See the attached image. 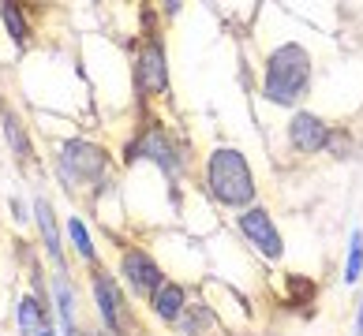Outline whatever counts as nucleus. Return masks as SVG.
Masks as SVG:
<instances>
[{
	"instance_id": "obj_10",
	"label": "nucleus",
	"mask_w": 363,
	"mask_h": 336,
	"mask_svg": "<svg viewBox=\"0 0 363 336\" xmlns=\"http://www.w3.org/2000/svg\"><path fill=\"white\" fill-rule=\"evenodd\" d=\"M146 303H150L154 318L165 321V325H177V321L184 318V311L191 306V299H187V288H184V284H172V280H165V284H161Z\"/></svg>"
},
{
	"instance_id": "obj_16",
	"label": "nucleus",
	"mask_w": 363,
	"mask_h": 336,
	"mask_svg": "<svg viewBox=\"0 0 363 336\" xmlns=\"http://www.w3.org/2000/svg\"><path fill=\"white\" fill-rule=\"evenodd\" d=\"M4 134H8L16 157H30V139H26V131H23V124L16 120V112H4Z\"/></svg>"
},
{
	"instance_id": "obj_3",
	"label": "nucleus",
	"mask_w": 363,
	"mask_h": 336,
	"mask_svg": "<svg viewBox=\"0 0 363 336\" xmlns=\"http://www.w3.org/2000/svg\"><path fill=\"white\" fill-rule=\"evenodd\" d=\"M109 168V157L98 142H83V139H72L57 150V172H60V183L68 187H90L105 176Z\"/></svg>"
},
{
	"instance_id": "obj_18",
	"label": "nucleus",
	"mask_w": 363,
	"mask_h": 336,
	"mask_svg": "<svg viewBox=\"0 0 363 336\" xmlns=\"http://www.w3.org/2000/svg\"><path fill=\"white\" fill-rule=\"evenodd\" d=\"M19 336H57V329H52V321H49V325L34 329V332H19Z\"/></svg>"
},
{
	"instance_id": "obj_7",
	"label": "nucleus",
	"mask_w": 363,
	"mask_h": 336,
	"mask_svg": "<svg viewBox=\"0 0 363 336\" xmlns=\"http://www.w3.org/2000/svg\"><path fill=\"white\" fill-rule=\"evenodd\" d=\"M135 86L143 98H165L169 93V64L157 37H146L135 52Z\"/></svg>"
},
{
	"instance_id": "obj_14",
	"label": "nucleus",
	"mask_w": 363,
	"mask_h": 336,
	"mask_svg": "<svg viewBox=\"0 0 363 336\" xmlns=\"http://www.w3.org/2000/svg\"><path fill=\"white\" fill-rule=\"evenodd\" d=\"M0 23H4L8 37L16 45H26V37H30V23H26V11L19 4H0Z\"/></svg>"
},
{
	"instance_id": "obj_1",
	"label": "nucleus",
	"mask_w": 363,
	"mask_h": 336,
	"mask_svg": "<svg viewBox=\"0 0 363 336\" xmlns=\"http://www.w3.org/2000/svg\"><path fill=\"white\" fill-rule=\"evenodd\" d=\"M203 180H206V191L218 206L240 209V213L255 206L259 183H255L251 161L244 157V150H236V146H213L206 165H203Z\"/></svg>"
},
{
	"instance_id": "obj_17",
	"label": "nucleus",
	"mask_w": 363,
	"mask_h": 336,
	"mask_svg": "<svg viewBox=\"0 0 363 336\" xmlns=\"http://www.w3.org/2000/svg\"><path fill=\"white\" fill-rule=\"evenodd\" d=\"M359 273H363V232L356 228L352 239H348V269H345V280H348V284H356Z\"/></svg>"
},
{
	"instance_id": "obj_8",
	"label": "nucleus",
	"mask_w": 363,
	"mask_h": 336,
	"mask_svg": "<svg viewBox=\"0 0 363 336\" xmlns=\"http://www.w3.org/2000/svg\"><path fill=\"white\" fill-rule=\"evenodd\" d=\"M120 277H124L128 288L135 295H143V299H150V295L165 284L161 265L154 262V254L143 250V247H124L120 250Z\"/></svg>"
},
{
	"instance_id": "obj_9",
	"label": "nucleus",
	"mask_w": 363,
	"mask_h": 336,
	"mask_svg": "<svg viewBox=\"0 0 363 336\" xmlns=\"http://www.w3.org/2000/svg\"><path fill=\"white\" fill-rule=\"evenodd\" d=\"M330 134H333V127H330L318 112L296 109L292 120H289V146H292L296 153H303V157L326 150V146H330Z\"/></svg>"
},
{
	"instance_id": "obj_6",
	"label": "nucleus",
	"mask_w": 363,
	"mask_h": 336,
	"mask_svg": "<svg viewBox=\"0 0 363 336\" xmlns=\"http://www.w3.org/2000/svg\"><path fill=\"white\" fill-rule=\"evenodd\" d=\"M90 284H94V306H98L101 325L113 336H128V311H124V295H120L116 280L105 269H90Z\"/></svg>"
},
{
	"instance_id": "obj_19",
	"label": "nucleus",
	"mask_w": 363,
	"mask_h": 336,
	"mask_svg": "<svg viewBox=\"0 0 363 336\" xmlns=\"http://www.w3.org/2000/svg\"><path fill=\"white\" fill-rule=\"evenodd\" d=\"M356 336H363V303H359V311H356Z\"/></svg>"
},
{
	"instance_id": "obj_13",
	"label": "nucleus",
	"mask_w": 363,
	"mask_h": 336,
	"mask_svg": "<svg viewBox=\"0 0 363 336\" xmlns=\"http://www.w3.org/2000/svg\"><path fill=\"white\" fill-rule=\"evenodd\" d=\"M52 299H57V314L64 321V336H75V288H72V280L57 273L52 277Z\"/></svg>"
},
{
	"instance_id": "obj_4",
	"label": "nucleus",
	"mask_w": 363,
	"mask_h": 336,
	"mask_svg": "<svg viewBox=\"0 0 363 336\" xmlns=\"http://www.w3.org/2000/svg\"><path fill=\"white\" fill-rule=\"evenodd\" d=\"M128 157H146V161H154V165L165 172V176H180V172L187 168V153L177 146V139L165 131V127H150V131H143L135 142L128 146Z\"/></svg>"
},
{
	"instance_id": "obj_15",
	"label": "nucleus",
	"mask_w": 363,
	"mask_h": 336,
	"mask_svg": "<svg viewBox=\"0 0 363 336\" xmlns=\"http://www.w3.org/2000/svg\"><path fill=\"white\" fill-rule=\"evenodd\" d=\"M68 236H72V247L79 250V258H83L86 265H98V247H94V239H90V232H86V224L79 221V217L68 221Z\"/></svg>"
},
{
	"instance_id": "obj_11",
	"label": "nucleus",
	"mask_w": 363,
	"mask_h": 336,
	"mask_svg": "<svg viewBox=\"0 0 363 336\" xmlns=\"http://www.w3.org/2000/svg\"><path fill=\"white\" fill-rule=\"evenodd\" d=\"M34 217H38V228H42V239H45V250L52 265L64 273V247H60V232H57V213L45 198H34Z\"/></svg>"
},
{
	"instance_id": "obj_2",
	"label": "nucleus",
	"mask_w": 363,
	"mask_h": 336,
	"mask_svg": "<svg viewBox=\"0 0 363 336\" xmlns=\"http://www.w3.org/2000/svg\"><path fill=\"white\" fill-rule=\"evenodd\" d=\"M311 90V52L300 42H285L266 57L262 71V98L281 109H296Z\"/></svg>"
},
{
	"instance_id": "obj_20",
	"label": "nucleus",
	"mask_w": 363,
	"mask_h": 336,
	"mask_svg": "<svg viewBox=\"0 0 363 336\" xmlns=\"http://www.w3.org/2000/svg\"><path fill=\"white\" fill-rule=\"evenodd\" d=\"M75 336H98V332H94V329H90V332H75Z\"/></svg>"
},
{
	"instance_id": "obj_12",
	"label": "nucleus",
	"mask_w": 363,
	"mask_h": 336,
	"mask_svg": "<svg viewBox=\"0 0 363 336\" xmlns=\"http://www.w3.org/2000/svg\"><path fill=\"white\" fill-rule=\"evenodd\" d=\"M177 325H180L184 336H221V321H218V314H213V306H206V303L187 306Z\"/></svg>"
},
{
	"instance_id": "obj_5",
	"label": "nucleus",
	"mask_w": 363,
	"mask_h": 336,
	"mask_svg": "<svg viewBox=\"0 0 363 336\" xmlns=\"http://www.w3.org/2000/svg\"><path fill=\"white\" fill-rule=\"evenodd\" d=\"M236 228H240V236H244L247 243L262 254V258L281 262V254H285V243H281V232H277L274 217L266 213V206H251V209H244V213L236 217Z\"/></svg>"
}]
</instances>
